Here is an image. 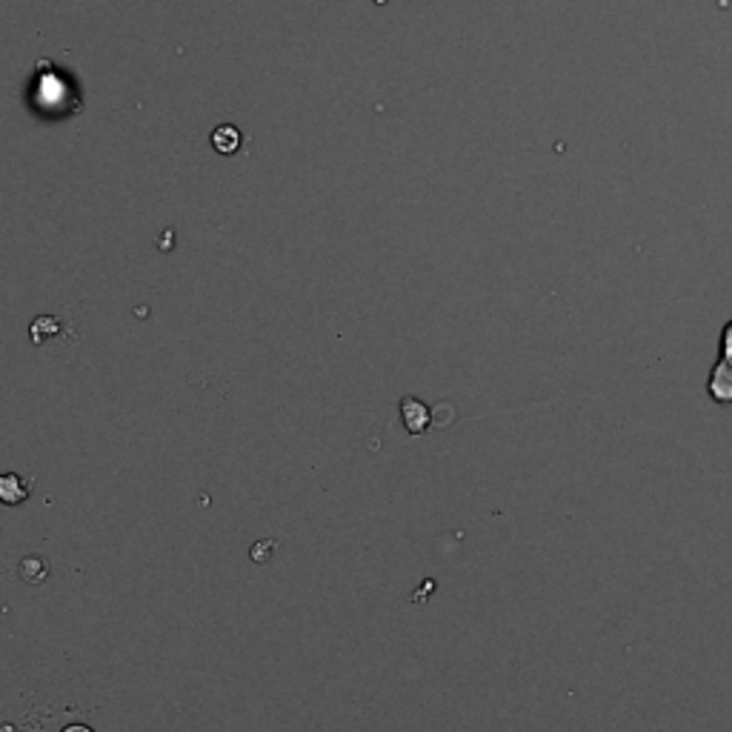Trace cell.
I'll use <instances>...</instances> for the list:
<instances>
[{
    "mask_svg": "<svg viewBox=\"0 0 732 732\" xmlns=\"http://www.w3.org/2000/svg\"><path fill=\"white\" fill-rule=\"evenodd\" d=\"M63 732H95V730H92V727H86V724H69V727H66Z\"/></svg>",
    "mask_w": 732,
    "mask_h": 732,
    "instance_id": "cell-6",
    "label": "cell"
},
{
    "mask_svg": "<svg viewBox=\"0 0 732 732\" xmlns=\"http://www.w3.org/2000/svg\"><path fill=\"white\" fill-rule=\"evenodd\" d=\"M212 146L221 152V155H235L241 149V132L232 126V123H224L212 132Z\"/></svg>",
    "mask_w": 732,
    "mask_h": 732,
    "instance_id": "cell-4",
    "label": "cell"
},
{
    "mask_svg": "<svg viewBox=\"0 0 732 732\" xmlns=\"http://www.w3.org/2000/svg\"><path fill=\"white\" fill-rule=\"evenodd\" d=\"M718 358L732 366V321H727L724 329H721V338H718Z\"/></svg>",
    "mask_w": 732,
    "mask_h": 732,
    "instance_id": "cell-5",
    "label": "cell"
},
{
    "mask_svg": "<svg viewBox=\"0 0 732 732\" xmlns=\"http://www.w3.org/2000/svg\"><path fill=\"white\" fill-rule=\"evenodd\" d=\"M401 418H404V427H407L409 435H421L427 432L429 424H432V412L424 401L418 398H404L401 401Z\"/></svg>",
    "mask_w": 732,
    "mask_h": 732,
    "instance_id": "cell-2",
    "label": "cell"
},
{
    "mask_svg": "<svg viewBox=\"0 0 732 732\" xmlns=\"http://www.w3.org/2000/svg\"><path fill=\"white\" fill-rule=\"evenodd\" d=\"M26 498H29V481H23L15 472H3L0 475V504L18 507Z\"/></svg>",
    "mask_w": 732,
    "mask_h": 732,
    "instance_id": "cell-3",
    "label": "cell"
},
{
    "mask_svg": "<svg viewBox=\"0 0 732 732\" xmlns=\"http://www.w3.org/2000/svg\"><path fill=\"white\" fill-rule=\"evenodd\" d=\"M707 395L718 407H730L732 404V366L721 358L715 361L710 378H707Z\"/></svg>",
    "mask_w": 732,
    "mask_h": 732,
    "instance_id": "cell-1",
    "label": "cell"
}]
</instances>
